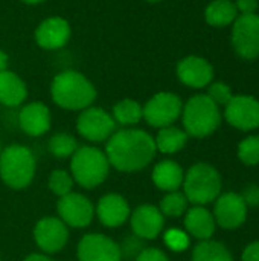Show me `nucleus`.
Listing matches in <instances>:
<instances>
[{
	"label": "nucleus",
	"mask_w": 259,
	"mask_h": 261,
	"mask_svg": "<svg viewBox=\"0 0 259 261\" xmlns=\"http://www.w3.org/2000/svg\"><path fill=\"white\" fill-rule=\"evenodd\" d=\"M156 142L143 130L125 128L113 133L105 147V156L116 170L131 173L145 168L156 156Z\"/></svg>",
	"instance_id": "obj_1"
},
{
	"label": "nucleus",
	"mask_w": 259,
	"mask_h": 261,
	"mask_svg": "<svg viewBox=\"0 0 259 261\" xmlns=\"http://www.w3.org/2000/svg\"><path fill=\"white\" fill-rule=\"evenodd\" d=\"M50 95L53 102L66 110H84L96 99V89L81 72L64 70L53 78Z\"/></svg>",
	"instance_id": "obj_2"
},
{
	"label": "nucleus",
	"mask_w": 259,
	"mask_h": 261,
	"mask_svg": "<svg viewBox=\"0 0 259 261\" xmlns=\"http://www.w3.org/2000/svg\"><path fill=\"white\" fill-rule=\"evenodd\" d=\"M185 196L188 202L203 206L211 203L220 196L221 191V176L218 170L206 162H198L192 165L183 179Z\"/></svg>",
	"instance_id": "obj_3"
},
{
	"label": "nucleus",
	"mask_w": 259,
	"mask_h": 261,
	"mask_svg": "<svg viewBox=\"0 0 259 261\" xmlns=\"http://www.w3.org/2000/svg\"><path fill=\"white\" fill-rule=\"evenodd\" d=\"M185 132L194 138H206L212 135L220 122L221 115L218 106L208 95L192 96L182 110Z\"/></svg>",
	"instance_id": "obj_4"
},
{
	"label": "nucleus",
	"mask_w": 259,
	"mask_h": 261,
	"mask_svg": "<svg viewBox=\"0 0 259 261\" xmlns=\"http://www.w3.org/2000/svg\"><path fill=\"white\" fill-rule=\"evenodd\" d=\"M35 174V158L32 151L23 145H9L0 153V177L14 188H26Z\"/></svg>",
	"instance_id": "obj_5"
},
{
	"label": "nucleus",
	"mask_w": 259,
	"mask_h": 261,
	"mask_svg": "<svg viewBox=\"0 0 259 261\" xmlns=\"http://www.w3.org/2000/svg\"><path fill=\"white\" fill-rule=\"evenodd\" d=\"M70 170L73 179L81 187L92 190L107 179L110 162L101 150L95 147H81L72 154Z\"/></svg>",
	"instance_id": "obj_6"
},
{
	"label": "nucleus",
	"mask_w": 259,
	"mask_h": 261,
	"mask_svg": "<svg viewBox=\"0 0 259 261\" xmlns=\"http://www.w3.org/2000/svg\"><path fill=\"white\" fill-rule=\"evenodd\" d=\"M182 110H183L182 99L171 92L156 93L142 107L143 119L151 127H157V128L172 125V122L177 121V118L182 115Z\"/></svg>",
	"instance_id": "obj_7"
},
{
	"label": "nucleus",
	"mask_w": 259,
	"mask_h": 261,
	"mask_svg": "<svg viewBox=\"0 0 259 261\" xmlns=\"http://www.w3.org/2000/svg\"><path fill=\"white\" fill-rule=\"evenodd\" d=\"M76 130L82 138L92 142H102L114 133L116 122L113 116L104 109L87 107L78 116Z\"/></svg>",
	"instance_id": "obj_8"
},
{
	"label": "nucleus",
	"mask_w": 259,
	"mask_h": 261,
	"mask_svg": "<svg viewBox=\"0 0 259 261\" xmlns=\"http://www.w3.org/2000/svg\"><path fill=\"white\" fill-rule=\"evenodd\" d=\"M235 50L246 60L259 57V15L246 14L235 20L232 31Z\"/></svg>",
	"instance_id": "obj_9"
},
{
	"label": "nucleus",
	"mask_w": 259,
	"mask_h": 261,
	"mask_svg": "<svg viewBox=\"0 0 259 261\" xmlns=\"http://www.w3.org/2000/svg\"><path fill=\"white\" fill-rule=\"evenodd\" d=\"M214 219L223 229H237L244 225L247 219V203L243 196L237 193H226L215 199Z\"/></svg>",
	"instance_id": "obj_10"
},
{
	"label": "nucleus",
	"mask_w": 259,
	"mask_h": 261,
	"mask_svg": "<svg viewBox=\"0 0 259 261\" xmlns=\"http://www.w3.org/2000/svg\"><path fill=\"white\" fill-rule=\"evenodd\" d=\"M224 116L227 122L238 130H255L259 127V101L247 95L232 96L226 104Z\"/></svg>",
	"instance_id": "obj_11"
},
{
	"label": "nucleus",
	"mask_w": 259,
	"mask_h": 261,
	"mask_svg": "<svg viewBox=\"0 0 259 261\" xmlns=\"http://www.w3.org/2000/svg\"><path fill=\"white\" fill-rule=\"evenodd\" d=\"M58 214L64 225L72 228H85L93 219V205L87 197L78 193H70L58 200Z\"/></svg>",
	"instance_id": "obj_12"
},
{
	"label": "nucleus",
	"mask_w": 259,
	"mask_h": 261,
	"mask_svg": "<svg viewBox=\"0 0 259 261\" xmlns=\"http://www.w3.org/2000/svg\"><path fill=\"white\" fill-rule=\"evenodd\" d=\"M79 261H121V248L102 234H89L78 245Z\"/></svg>",
	"instance_id": "obj_13"
},
{
	"label": "nucleus",
	"mask_w": 259,
	"mask_h": 261,
	"mask_svg": "<svg viewBox=\"0 0 259 261\" xmlns=\"http://www.w3.org/2000/svg\"><path fill=\"white\" fill-rule=\"evenodd\" d=\"M72 29L63 17H47L35 29V43L46 50H56L67 44Z\"/></svg>",
	"instance_id": "obj_14"
},
{
	"label": "nucleus",
	"mask_w": 259,
	"mask_h": 261,
	"mask_svg": "<svg viewBox=\"0 0 259 261\" xmlns=\"http://www.w3.org/2000/svg\"><path fill=\"white\" fill-rule=\"evenodd\" d=\"M34 239L40 249L47 254H55L66 246L69 231L60 219L46 217L37 223L34 229Z\"/></svg>",
	"instance_id": "obj_15"
},
{
	"label": "nucleus",
	"mask_w": 259,
	"mask_h": 261,
	"mask_svg": "<svg viewBox=\"0 0 259 261\" xmlns=\"http://www.w3.org/2000/svg\"><path fill=\"white\" fill-rule=\"evenodd\" d=\"M177 76L183 84L194 89H202L212 81L214 70L205 58L191 55L177 64Z\"/></svg>",
	"instance_id": "obj_16"
},
{
	"label": "nucleus",
	"mask_w": 259,
	"mask_h": 261,
	"mask_svg": "<svg viewBox=\"0 0 259 261\" xmlns=\"http://www.w3.org/2000/svg\"><path fill=\"white\" fill-rule=\"evenodd\" d=\"M131 229L143 240L156 239L163 229V214L153 205H142L131 214Z\"/></svg>",
	"instance_id": "obj_17"
},
{
	"label": "nucleus",
	"mask_w": 259,
	"mask_h": 261,
	"mask_svg": "<svg viewBox=\"0 0 259 261\" xmlns=\"http://www.w3.org/2000/svg\"><path fill=\"white\" fill-rule=\"evenodd\" d=\"M20 128L29 136H41L50 128V112L43 102L26 104L18 113Z\"/></svg>",
	"instance_id": "obj_18"
},
{
	"label": "nucleus",
	"mask_w": 259,
	"mask_h": 261,
	"mask_svg": "<svg viewBox=\"0 0 259 261\" xmlns=\"http://www.w3.org/2000/svg\"><path fill=\"white\" fill-rule=\"evenodd\" d=\"M96 214L104 226L118 228L124 225V222L130 217V206L122 196L107 194L99 200L96 206Z\"/></svg>",
	"instance_id": "obj_19"
},
{
	"label": "nucleus",
	"mask_w": 259,
	"mask_h": 261,
	"mask_svg": "<svg viewBox=\"0 0 259 261\" xmlns=\"http://www.w3.org/2000/svg\"><path fill=\"white\" fill-rule=\"evenodd\" d=\"M215 226L217 223L212 213L203 206H195L185 216V228L197 240H211L215 232Z\"/></svg>",
	"instance_id": "obj_20"
},
{
	"label": "nucleus",
	"mask_w": 259,
	"mask_h": 261,
	"mask_svg": "<svg viewBox=\"0 0 259 261\" xmlns=\"http://www.w3.org/2000/svg\"><path fill=\"white\" fill-rule=\"evenodd\" d=\"M27 96L24 81L11 70L0 72V104L6 107L20 106Z\"/></svg>",
	"instance_id": "obj_21"
},
{
	"label": "nucleus",
	"mask_w": 259,
	"mask_h": 261,
	"mask_svg": "<svg viewBox=\"0 0 259 261\" xmlns=\"http://www.w3.org/2000/svg\"><path fill=\"white\" fill-rule=\"evenodd\" d=\"M183 170L174 161H162L153 170V182L157 188L172 193L183 185Z\"/></svg>",
	"instance_id": "obj_22"
},
{
	"label": "nucleus",
	"mask_w": 259,
	"mask_h": 261,
	"mask_svg": "<svg viewBox=\"0 0 259 261\" xmlns=\"http://www.w3.org/2000/svg\"><path fill=\"white\" fill-rule=\"evenodd\" d=\"M186 141H188L186 132L172 125L160 128L157 133V138L154 139L156 148L165 154H174L180 151L186 145Z\"/></svg>",
	"instance_id": "obj_23"
},
{
	"label": "nucleus",
	"mask_w": 259,
	"mask_h": 261,
	"mask_svg": "<svg viewBox=\"0 0 259 261\" xmlns=\"http://www.w3.org/2000/svg\"><path fill=\"white\" fill-rule=\"evenodd\" d=\"M237 6L229 0H214L205 12L206 21L212 26H227L237 20Z\"/></svg>",
	"instance_id": "obj_24"
},
{
	"label": "nucleus",
	"mask_w": 259,
	"mask_h": 261,
	"mask_svg": "<svg viewBox=\"0 0 259 261\" xmlns=\"http://www.w3.org/2000/svg\"><path fill=\"white\" fill-rule=\"evenodd\" d=\"M192 261H234V257L223 243L203 240L194 248Z\"/></svg>",
	"instance_id": "obj_25"
},
{
	"label": "nucleus",
	"mask_w": 259,
	"mask_h": 261,
	"mask_svg": "<svg viewBox=\"0 0 259 261\" xmlns=\"http://www.w3.org/2000/svg\"><path fill=\"white\" fill-rule=\"evenodd\" d=\"M142 118V106L134 99H122L113 107V119L122 125H134Z\"/></svg>",
	"instance_id": "obj_26"
},
{
	"label": "nucleus",
	"mask_w": 259,
	"mask_h": 261,
	"mask_svg": "<svg viewBox=\"0 0 259 261\" xmlns=\"http://www.w3.org/2000/svg\"><path fill=\"white\" fill-rule=\"evenodd\" d=\"M49 150L56 158H67L78 150V142L69 133H56L49 141Z\"/></svg>",
	"instance_id": "obj_27"
},
{
	"label": "nucleus",
	"mask_w": 259,
	"mask_h": 261,
	"mask_svg": "<svg viewBox=\"0 0 259 261\" xmlns=\"http://www.w3.org/2000/svg\"><path fill=\"white\" fill-rule=\"evenodd\" d=\"M188 208V199L183 193H168L160 202V213L168 217H180Z\"/></svg>",
	"instance_id": "obj_28"
},
{
	"label": "nucleus",
	"mask_w": 259,
	"mask_h": 261,
	"mask_svg": "<svg viewBox=\"0 0 259 261\" xmlns=\"http://www.w3.org/2000/svg\"><path fill=\"white\" fill-rule=\"evenodd\" d=\"M238 158L244 165L253 167L259 164V136H249L238 145Z\"/></svg>",
	"instance_id": "obj_29"
},
{
	"label": "nucleus",
	"mask_w": 259,
	"mask_h": 261,
	"mask_svg": "<svg viewBox=\"0 0 259 261\" xmlns=\"http://www.w3.org/2000/svg\"><path fill=\"white\" fill-rule=\"evenodd\" d=\"M72 187H73V177L63 171V170H56L50 174L49 177V188L53 194L64 197L67 194L72 193Z\"/></svg>",
	"instance_id": "obj_30"
},
{
	"label": "nucleus",
	"mask_w": 259,
	"mask_h": 261,
	"mask_svg": "<svg viewBox=\"0 0 259 261\" xmlns=\"http://www.w3.org/2000/svg\"><path fill=\"white\" fill-rule=\"evenodd\" d=\"M119 248H121V255H122L125 260L134 261L139 255H140V252L145 249V246H143V239H140V237H137V236H128V237L124 240L122 246H119Z\"/></svg>",
	"instance_id": "obj_31"
},
{
	"label": "nucleus",
	"mask_w": 259,
	"mask_h": 261,
	"mask_svg": "<svg viewBox=\"0 0 259 261\" xmlns=\"http://www.w3.org/2000/svg\"><path fill=\"white\" fill-rule=\"evenodd\" d=\"M208 96L217 104V106H226L231 99H232V90L229 86H226L224 83H214L211 84L209 90H208Z\"/></svg>",
	"instance_id": "obj_32"
},
{
	"label": "nucleus",
	"mask_w": 259,
	"mask_h": 261,
	"mask_svg": "<svg viewBox=\"0 0 259 261\" xmlns=\"http://www.w3.org/2000/svg\"><path fill=\"white\" fill-rule=\"evenodd\" d=\"M165 243L168 245V248H171L176 252H182L188 248L189 240L188 236L179 229H171L165 234Z\"/></svg>",
	"instance_id": "obj_33"
},
{
	"label": "nucleus",
	"mask_w": 259,
	"mask_h": 261,
	"mask_svg": "<svg viewBox=\"0 0 259 261\" xmlns=\"http://www.w3.org/2000/svg\"><path fill=\"white\" fill-rule=\"evenodd\" d=\"M134 261H169L168 257L156 248H145Z\"/></svg>",
	"instance_id": "obj_34"
},
{
	"label": "nucleus",
	"mask_w": 259,
	"mask_h": 261,
	"mask_svg": "<svg viewBox=\"0 0 259 261\" xmlns=\"http://www.w3.org/2000/svg\"><path fill=\"white\" fill-rule=\"evenodd\" d=\"M237 11H241L243 15L246 14H255L258 8V0H237Z\"/></svg>",
	"instance_id": "obj_35"
},
{
	"label": "nucleus",
	"mask_w": 259,
	"mask_h": 261,
	"mask_svg": "<svg viewBox=\"0 0 259 261\" xmlns=\"http://www.w3.org/2000/svg\"><path fill=\"white\" fill-rule=\"evenodd\" d=\"M243 261H259V242H253L246 246L243 252Z\"/></svg>",
	"instance_id": "obj_36"
},
{
	"label": "nucleus",
	"mask_w": 259,
	"mask_h": 261,
	"mask_svg": "<svg viewBox=\"0 0 259 261\" xmlns=\"http://www.w3.org/2000/svg\"><path fill=\"white\" fill-rule=\"evenodd\" d=\"M243 199L247 205H259V187H249Z\"/></svg>",
	"instance_id": "obj_37"
},
{
	"label": "nucleus",
	"mask_w": 259,
	"mask_h": 261,
	"mask_svg": "<svg viewBox=\"0 0 259 261\" xmlns=\"http://www.w3.org/2000/svg\"><path fill=\"white\" fill-rule=\"evenodd\" d=\"M8 63H9V58H8V55H6V52H3V50L0 49V72L8 70Z\"/></svg>",
	"instance_id": "obj_38"
},
{
	"label": "nucleus",
	"mask_w": 259,
	"mask_h": 261,
	"mask_svg": "<svg viewBox=\"0 0 259 261\" xmlns=\"http://www.w3.org/2000/svg\"><path fill=\"white\" fill-rule=\"evenodd\" d=\"M23 261H53V260H50L49 257L41 255V254H31L29 257H26Z\"/></svg>",
	"instance_id": "obj_39"
},
{
	"label": "nucleus",
	"mask_w": 259,
	"mask_h": 261,
	"mask_svg": "<svg viewBox=\"0 0 259 261\" xmlns=\"http://www.w3.org/2000/svg\"><path fill=\"white\" fill-rule=\"evenodd\" d=\"M21 2H24V3H27V5H38V3H43V2H46V0H21Z\"/></svg>",
	"instance_id": "obj_40"
},
{
	"label": "nucleus",
	"mask_w": 259,
	"mask_h": 261,
	"mask_svg": "<svg viewBox=\"0 0 259 261\" xmlns=\"http://www.w3.org/2000/svg\"><path fill=\"white\" fill-rule=\"evenodd\" d=\"M147 2H160V0H147Z\"/></svg>",
	"instance_id": "obj_41"
}]
</instances>
